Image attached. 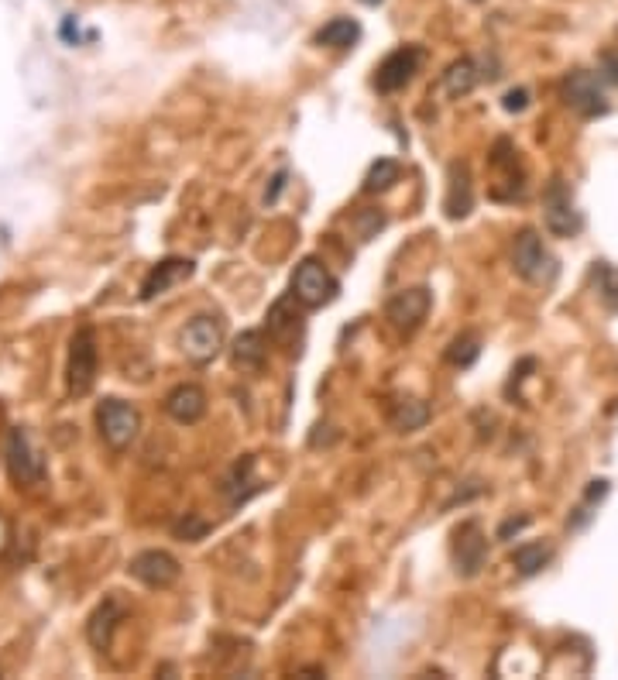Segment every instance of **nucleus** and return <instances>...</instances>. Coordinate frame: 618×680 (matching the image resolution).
Instances as JSON below:
<instances>
[{
  "instance_id": "obj_5",
  "label": "nucleus",
  "mask_w": 618,
  "mask_h": 680,
  "mask_svg": "<svg viewBox=\"0 0 618 680\" xmlns=\"http://www.w3.org/2000/svg\"><path fill=\"white\" fill-rule=\"evenodd\" d=\"M179 344H182V354L193 365H210L223 351V320L221 316H210V313H199V316H193L186 323Z\"/></svg>"
},
{
  "instance_id": "obj_3",
  "label": "nucleus",
  "mask_w": 618,
  "mask_h": 680,
  "mask_svg": "<svg viewBox=\"0 0 618 680\" xmlns=\"http://www.w3.org/2000/svg\"><path fill=\"white\" fill-rule=\"evenodd\" d=\"M96 430H100V437L104 443L111 447V450H128L138 437V430H141V413L134 409L131 402H124V399H104L100 406H96Z\"/></svg>"
},
{
  "instance_id": "obj_26",
  "label": "nucleus",
  "mask_w": 618,
  "mask_h": 680,
  "mask_svg": "<svg viewBox=\"0 0 618 680\" xmlns=\"http://www.w3.org/2000/svg\"><path fill=\"white\" fill-rule=\"evenodd\" d=\"M172 533H176L179 540H186V543H196V540H203V536L210 533V523L199 519L196 512H186L176 526H172Z\"/></svg>"
},
{
  "instance_id": "obj_21",
  "label": "nucleus",
  "mask_w": 618,
  "mask_h": 680,
  "mask_svg": "<svg viewBox=\"0 0 618 680\" xmlns=\"http://www.w3.org/2000/svg\"><path fill=\"white\" fill-rule=\"evenodd\" d=\"M478 83H481V72L474 66V59H457V63H450L447 72H443V89H447L450 97H467Z\"/></svg>"
},
{
  "instance_id": "obj_4",
  "label": "nucleus",
  "mask_w": 618,
  "mask_h": 680,
  "mask_svg": "<svg viewBox=\"0 0 618 680\" xmlns=\"http://www.w3.org/2000/svg\"><path fill=\"white\" fill-rule=\"evenodd\" d=\"M340 292V282L333 279V272L316 258H303L292 272V299H299L303 306L320 309L333 303Z\"/></svg>"
},
{
  "instance_id": "obj_23",
  "label": "nucleus",
  "mask_w": 618,
  "mask_h": 680,
  "mask_svg": "<svg viewBox=\"0 0 618 680\" xmlns=\"http://www.w3.org/2000/svg\"><path fill=\"white\" fill-rule=\"evenodd\" d=\"M478 357H481V337H478L474 330H464V333H457V337L447 344V361H450L454 368H471Z\"/></svg>"
},
{
  "instance_id": "obj_19",
  "label": "nucleus",
  "mask_w": 618,
  "mask_h": 680,
  "mask_svg": "<svg viewBox=\"0 0 618 680\" xmlns=\"http://www.w3.org/2000/svg\"><path fill=\"white\" fill-rule=\"evenodd\" d=\"M392 426H396L398 433H413V430H422L426 423H430V406L422 402V399H413V395H405V399H396L392 402Z\"/></svg>"
},
{
  "instance_id": "obj_11",
  "label": "nucleus",
  "mask_w": 618,
  "mask_h": 680,
  "mask_svg": "<svg viewBox=\"0 0 618 680\" xmlns=\"http://www.w3.org/2000/svg\"><path fill=\"white\" fill-rule=\"evenodd\" d=\"M128 574L134 581H141L145 588H172L182 567H179V560L169 550H141L138 557H131Z\"/></svg>"
},
{
  "instance_id": "obj_22",
  "label": "nucleus",
  "mask_w": 618,
  "mask_h": 680,
  "mask_svg": "<svg viewBox=\"0 0 618 680\" xmlns=\"http://www.w3.org/2000/svg\"><path fill=\"white\" fill-rule=\"evenodd\" d=\"M550 560H553L550 543H522V547H515V553H512V567L522 574V577H536Z\"/></svg>"
},
{
  "instance_id": "obj_16",
  "label": "nucleus",
  "mask_w": 618,
  "mask_h": 680,
  "mask_svg": "<svg viewBox=\"0 0 618 680\" xmlns=\"http://www.w3.org/2000/svg\"><path fill=\"white\" fill-rule=\"evenodd\" d=\"M121 618H124V605L117 601V598H104L93 615H89L87 622V639L93 650H107L113 639V629L121 625Z\"/></svg>"
},
{
  "instance_id": "obj_28",
  "label": "nucleus",
  "mask_w": 618,
  "mask_h": 680,
  "mask_svg": "<svg viewBox=\"0 0 618 680\" xmlns=\"http://www.w3.org/2000/svg\"><path fill=\"white\" fill-rule=\"evenodd\" d=\"M530 523H532L530 516H519V519H505V523L498 526V540H512V536H519V533L530 526Z\"/></svg>"
},
{
  "instance_id": "obj_13",
  "label": "nucleus",
  "mask_w": 618,
  "mask_h": 680,
  "mask_svg": "<svg viewBox=\"0 0 618 680\" xmlns=\"http://www.w3.org/2000/svg\"><path fill=\"white\" fill-rule=\"evenodd\" d=\"M193 268L196 264L189 262V258H162V262L154 264L152 272L145 275V282H141V299L148 303L154 296H165L169 289H176L179 282H186L189 275H193Z\"/></svg>"
},
{
  "instance_id": "obj_2",
  "label": "nucleus",
  "mask_w": 618,
  "mask_h": 680,
  "mask_svg": "<svg viewBox=\"0 0 618 680\" xmlns=\"http://www.w3.org/2000/svg\"><path fill=\"white\" fill-rule=\"evenodd\" d=\"M96 372H100V351H96V333L93 327H79L69 340V368H66V385L69 395H89L96 385Z\"/></svg>"
},
{
  "instance_id": "obj_8",
  "label": "nucleus",
  "mask_w": 618,
  "mask_h": 680,
  "mask_svg": "<svg viewBox=\"0 0 618 680\" xmlns=\"http://www.w3.org/2000/svg\"><path fill=\"white\" fill-rule=\"evenodd\" d=\"M422 66V48L420 45H398L396 52H388L375 69V87L378 93H398L413 83V76Z\"/></svg>"
},
{
  "instance_id": "obj_30",
  "label": "nucleus",
  "mask_w": 618,
  "mask_h": 680,
  "mask_svg": "<svg viewBox=\"0 0 618 680\" xmlns=\"http://www.w3.org/2000/svg\"><path fill=\"white\" fill-rule=\"evenodd\" d=\"M605 69H608V80L618 83V55H605Z\"/></svg>"
},
{
  "instance_id": "obj_32",
  "label": "nucleus",
  "mask_w": 618,
  "mask_h": 680,
  "mask_svg": "<svg viewBox=\"0 0 618 680\" xmlns=\"http://www.w3.org/2000/svg\"><path fill=\"white\" fill-rule=\"evenodd\" d=\"M474 4H478V0H474Z\"/></svg>"
},
{
  "instance_id": "obj_31",
  "label": "nucleus",
  "mask_w": 618,
  "mask_h": 680,
  "mask_svg": "<svg viewBox=\"0 0 618 680\" xmlns=\"http://www.w3.org/2000/svg\"><path fill=\"white\" fill-rule=\"evenodd\" d=\"M361 4H368V7H378V4H381V0H361Z\"/></svg>"
},
{
  "instance_id": "obj_25",
  "label": "nucleus",
  "mask_w": 618,
  "mask_h": 680,
  "mask_svg": "<svg viewBox=\"0 0 618 680\" xmlns=\"http://www.w3.org/2000/svg\"><path fill=\"white\" fill-rule=\"evenodd\" d=\"M595 279H597V292H601V299H605L612 309H618V268L615 264L595 262Z\"/></svg>"
},
{
  "instance_id": "obj_29",
  "label": "nucleus",
  "mask_w": 618,
  "mask_h": 680,
  "mask_svg": "<svg viewBox=\"0 0 618 680\" xmlns=\"http://www.w3.org/2000/svg\"><path fill=\"white\" fill-rule=\"evenodd\" d=\"M608 495V482L605 478H597V482H591V488L584 491V505H591V502H601Z\"/></svg>"
},
{
  "instance_id": "obj_10",
  "label": "nucleus",
  "mask_w": 618,
  "mask_h": 680,
  "mask_svg": "<svg viewBox=\"0 0 618 680\" xmlns=\"http://www.w3.org/2000/svg\"><path fill=\"white\" fill-rule=\"evenodd\" d=\"M7 471H11L14 484H24V488H31L45 478V458L35 450L24 426H14L7 433Z\"/></svg>"
},
{
  "instance_id": "obj_7",
  "label": "nucleus",
  "mask_w": 618,
  "mask_h": 680,
  "mask_svg": "<svg viewBox=\"0 0 618 680\" xmlns=\"http://www.w3.org/2000/svg\"><path fill=\"white\" fill-rule=\"evenodd\" d=\"M543 223L553 238H574L584 227V217L574 206V197H571L567 182H560V179H553L547 197H543Z\"/></svg>"
},
{
  "instance_id": "obj_14",
  "label": "nucleus",
  "mask_w": 618,
  "mask_h": 680,
  "mask_svg": "<svg viewBox=\"0 0 618 680\" xmlns=\"http://www.w3.org/2000/svg\"><path fill=\"white\" fill-rule=\"evenodd\" d=\"M474 206V186H471V169L467 162H450L447 169V199H443V210L450 220H461L471 214Z\"/></svg>"
},
{
  "instance_id": "obj_20",
  "label": "nucleus",
  "mask_w": 618,
  "mask_h": 680,
  "mask_svg": "<svg viewBox=\"0 0 618 680\" xmlns=\"http://www.w3.org/2000/svg\"><path fill=\"white\" fill-rule=\"evenodd\" d=\"M361 38V24L354 18H333L316 31V45L323 48H354Z\"/></svg>"
},
{
  "instance_id": "obj_27",
  "label": "nucleus",
  "mask_w": 618,
  "mask_h": 680,
  "mask_svg": "<svg viewBox=\"0 0 618 680\" xmlns=\"http://www.w3.org/2000/svg\"><path fill=\"white\" fill-rule=\"evenodd\" d=\"M502 107H505L508 113H522V110L530 107V89H526V87L508 89V93H505V100H502Z\"/></svg>"
},
{
  "instance_id": "obj_1",
  "label": "nucleus",
  "mask_w": 618,
  "mask_h": 680,
  "mask_svg": "<svg viewBox=\"0 0 618 680\" xmlns=\"http://www.w3.org/2000/svg\"><path fill=\"white\" fill-rule=\"evenodd\" d=\"M512 268H515L519 279H526L532 286H553V279H556V272H560V264H556V258L550 255V248H547L543 238H539L536 231H530V227L512 244Z\"/></svg>"
},
{
  "instance_id": "obj_12",
  "label": "nucleus",
  "mask_w": 618,
  "mask_h": 680,
  "mask_svg": "<svg viewBox=\"0 0 618 680\" xmlns=\"http://www.w3.org/2000/svg\"><path fill=\"white\" fill-rule=\"evenodd\" d=\"M454 560H457V571H461L464 577H474V574L485 567L488 536L481 533V523L467 519V523L454 533Z\"/></svg>"
},
{
  "instance_id": "obj_9",
  "label": "nucleus",
  "mask_w": 618,
  "mask_h": 680,
  "mask_svg": "<svg viewBox=\"0 0 618 680\" xmlns=\"http://www.w3.org/2000/svg\"><path fill=\"white\" fill-rule=\"evenodd\" d=\"M433 306V296L426 286H409L398 289L396 296L385 303V320L398 330V333H416L426 320V313Z\"/></svg>"
},
{
  "instance_id": "obj_6",
  "label": "nucleus",
  "mask_w": 618,
  "mask_h": 680,
  "mask_svg": "<svg viewBox=\"0 0 618 680\" xmlns=\"http://www.w3.org/2000/svg\"><path fill=\"white\" fill-rule=\"evenodd\" d=\"M564 104L571 110H577L580 117H601L608 113V93H605V80L597 72L588 69H574L567 80H564Z\"/></svg>"
},
{
  "instance_id": "obj_24",
  "label": "nucleus",
  "mask_w": 618,
  "mask_h": 680,
  "mask_svg": "<svg viewBox=\"0 0 618 680\" xmlns=\"http://www.w3.org/2000/svg\"><path fill=\"white\" fill-rule=\"evenodd\" d=\"M398 176H402V169H398V162L396 158H378L375 165L368 169V176H364V193H388L392 186L398 182Z\"/></svg>"
},
{
  "instance_id": "obj_18",
  "label": "nucleus",
  "mask_w": 618,
  "mask_h": 680,
  "mask_svg": "<svg viewBox=\"0 0 618 680\" xmlns=\"http://www.w3.org/2000/svg\"><path fill=\"white\" fill-rule=\"evenodd\" d=\"M251 471H255V458H244L230 467V474L223 478L221 491L227 495V502L230 505H244L255 491H262V484L251 482Z\"/></svg>"
},
{
  "instance_id": "obj_15",
  "label": "nucleus",
  "mask_w": 618,
  "mask_h": 680,
  "mask_svg": "<svg viewBox=\"0 0 618 680\" xmlns=\"http://www.w3.org/2000/svg\"><path fill=\"white\" fill-rule=\"evenodd\" d=\"M165 413L182 426H193V423L206 416V392L193 382H182L165 395Z\"/></svg>"
},
{
  "instance_id": "obj_17",
  "label": "nucleus",
  "mask_w": 618,
  "mask_h": 680,
  "mask_svg": "<svg viewBox=\"0 0 618 680\" xmlns=\"http://www.w3.org/2000/svg\"><path fill=\"white\" fill-rule=\"evenodd\" d=\"M230 357L241 372H262L268 361V340L262 330H244L234 337V348H230Z\"/></svg>"
}]
</instances>
